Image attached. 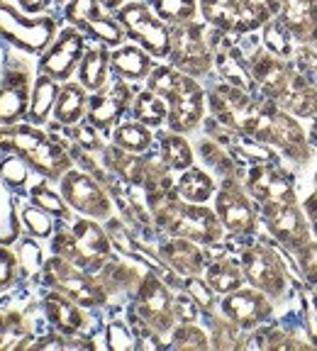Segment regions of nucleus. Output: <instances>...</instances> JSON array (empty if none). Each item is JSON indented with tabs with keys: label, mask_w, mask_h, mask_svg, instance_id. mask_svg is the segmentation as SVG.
Returning a JSON list of instances; mask_svg holds the SVG:
<instances>
[{
	"label": "nucleus",
	"mask_w": 317,
	"mask_h": 351,
	"mask_svg": "<svg viewBox=\"0 0 317 351\" xmlns=\"http://www.w3.org/2000/svg\"><path fill=\"white\" fill-rule=\"evenodd\" d=\"M0 152L20 154L37 173L59 181L71 169V152L56 134H44L37 125H0Z\"/></svg>",
	"instance_id": "f257e3e1"
},
{
	"label": "nucleus",
	"mask_w": 317,
	"mask_h": 351,
	"mask_svg": "<svg viewBox=\"0 0 317 351\" xmlns=\"http://www.w3.org/2000/svg\"><path fill=\"white\" fill-rule=\"evenodd\" d=\"M51 249L56 256L71 261L73 266L98 274L113 256V241L108 230L98 225V219L81 217L71 227H64L51 239Z\"/></svg>",
	"instance_id": "f03ea898"
},
{
	"label": "nucleus",
	"mask_w": 317,
	"mask_h": 351,
	"mask_svg": "<svg viewBox=\"0 0 317 351\" xmlns=\"http://www.w3.org/2000/svg\"><path fill=\"white\" fill-rule=\"evenodd\" d=\"M154 222L158 230L171 237H183L196 244H218L224 237V227L218 213L202 203H186L180 197H171L154 210Z\"/></svg>",
	"instance_id": "7ed1b4c3"
},
{
	"label": "nucleus",
	"mask_w": 317,
	"mask_h": 351,
	"mask_svg": "<svg viewBox=\"0 0 317 351\" xmlns=\"http://www.w3.org/2000/svg\"><path fill=\"white\" fill-rule=\"evenodd\" d=\"M254 139L281 149L293 161L310 159V144H307L305 130L301 127L298 117L290 115L288 110H283L279 103H274V100L268 98L266 105H263L261 120H259Z\"/></svg>",
	"instance_id": "20e7f679"
},
{
	"label": "nucleus",
	"mask_w": 317,
	"mask_h": 351,
	"mask_svg": "<svg viewBox=\"0 0 317 351\" xmlns=\"http://www.w3.org/2000/svg\"><path fill=\"white\" fill-rule=\"evenodd\" d=\"M171 66L193 78H202L213 71L215 54L210 44L208 29L200 22L191 20L171 27Z\"/></svg>",
	"instance_id": "39448f33"
},
{
	"label": "nucleus",
	"mask_w": 317,
	"mask_h": 351,
	"mask_svg": "<svg viewBox=\"0 0 317 351\" xmlns=\"http://www.w3.org/2000/svg\"><path fill=\"white\" fill-rule=\"evenodd\" d=\"M117 22L130 39L147 49L154 59H164L171 51V25H166L156 12L149 10L144 0H130L115 10Z\"/></svg>",
	"instance_id": "423d86ee"
},
{
	"label": "nucleus",
	"mask_w": 317,
	"mask_h": 351,
	"mask_svg": "<svg viewBox=\"0 0 317 351\" xmlns=\"http://www.w3.org/2000/svg\"><path fill=\"white\" fill-rule=\"evenodd\" d=\"M44 283L49 285L51 291L64 293L66 298H71L83 307L105 305L110 295L98 276H91L88 271L78 269L71 261H66L56 254L49 261H44Z\"/></svg>",
	"instance_id": "0eeeda50"
},
{
	"label": "nucleus",
	"mask_w": 317,
	"mask_h": 351,
	"mask_svg": "<svg viewBox=\"0 0 317 351\" xmlns=\"http://www.w3.org/2000/svg\"><path fill=\"white\" fill-rule=\"evenodd\" d=\"M242 271L244 280L257 291L266 293L268 298H283L288 288V269L279 252L268 247V244H252V247L242 249Z\"/></svg>",
	"instance_id": "6e6552de"
},
{
	"label": "nucleus",
	"mask_w": 317,
	"mask_h": 351,
	"mask_svg": "<svg viewBox=\"0 0 317 351\" xmlns=\"http://www.w3.org/2000/svg\"><path fill=\"white\" fill-rule=\"evenodd\" d=\"M174 298L171 285L156 271L149 269L134 291V315L142 317L152 329H156L158 335L171 332L176 324Z\"/></svg>",
	"instance_id": "1a4fd4ad"
},
{
	"label": "nucleus",
	"mask_w": 317,
	"mask_h": 351,
	"mask_svg": "<svg viewBox=\"0 0 317 351\" xmlns=\"http://www.w3.org/2000/svg\"><path fill=\"white\" fill-rule=\"evenodd\" d=\"M61 195L83 217L91 219H110L113 217V200L110 191L103 183L91 176L88 171H73L69 169L61 176Z\"/></svg>",
	"instance_id": "9d476101"
},
{
	"label": "nucleus",
	"mask_w": 317,
	"mask_h": 351,
	"mask_svg": "<svg viewBox=\"0 0 317 351\" xmlns=\"http://www.w3.org/2000/svg\"><path fill=\"white\" fill-rule=\"evenodd\" d=\"M0 37L30 54H39L54 42L56 20L54 17H25L12 5L0 0Z\"/></svg>",
	"instance_id": "9b49d317"
},
{
	"label": "nucleus",
	"mask_w": 317,
	"mask_h": 351,
	"mask_svg": "<svg viewBox=\"0 0 317 351\" xmlns=\"http://www.w3.org/2000/svg\"><path fill=\"white\" fill-rule=\"evenodd\" d=\"M261 219L266 230L281 241L288 252H301L310 241V225H307L305 210L296 200H279V203H261Z\"/></svg>",
	"instance_id": "f8f14e48"
},
{
	"label": "nucleus",
	"mask_w": 317,
	"mask_h": 351,
	"mask_svg": "<svg viewBox=\"0 0 317 351\" xmlns=\"http://www.w3.org/2000/svg\"><path fill=\"white\" fill-rule=\"evenodd\" d=\"M215 210L222 222V227L232 237H254L257 234V208H254L252 197L242 188L239 178H224L215 195Z\"/></svg>",
	"instance_id": "ddd939ff"
},
{
	"label": "nucleus",
	"mask_w": 317,
	"mask_h": 351,
	"mask_svg": "<svg viewBox=\"0 0 317 351\" xmlns=\"http://www.w3.org/2000/svg\"><path fill=\"white\" fill-rule=\"evenodd\" d=\"M166 103H169V130L186 134V132H193L202 122V115H205V90L198 83V78L180 71L178 81H176Z\"/></svg>",
	"instance_id": "4468645a"
},
{
	"label": "nucleus",
	"mask_w": 317,
	"mask_h": 351,
	"mask_svg": "<svg viewBox=\"0 0 317 351\" xmlns=\"http://www.w3.org/2000/svg\"><path fill=\"white\" fill-rule=\"evenodd\" d=\"M246 64H249V73H252L254 83H257L259 95L279 103L288 86L296 78V66L293 61L281 59V56L271 54L268 49L259 47L252 54H246Z\"/></svg>",
	"instance_id": "2eb2a0df"
},
{
	"label": "nucleus",
	"mask_w": 317,
	"mask_h": 351,
	"mask_svg": "<svg viewBox=\"0 0 317 351\" xmlns=\"http://www.w3.org/2000/svg\"><path fill=\"white\" fill-rule=\"evenodd\" d=\"M83 51H86V32H81L78 27H66L44 49L42 59H39V73L56 78L59 83L69 81L81 64Z\"/></svg>",
	"instance_id": "dca6fc26"
},
{
	"label": "nucleus",
	"mask_w": 317,
	"mask_h": 351,
	"mask_svg": "<svg viewBox=\"0 0 317 351\" xmlns=\"http://www.w3.org/2000/svg\"><path fill=\"white\" fill-rule=\"evenodd\" d=\"M246 193L261 203H279V200H296V183L288 171L276 166L274 161L252 164L244 176Z\"/></svg>",
	"instance_id": "f3484780"
},
{
	"label": "nucleus",
	"mask_w": 317,
	"mask_h": 351,
	"mask_svg": "<svg viewBox=\"0 0 317 351\" xmlns=\"http://www.w3.org/2000/svg\"><path fill=\"white\" fill-rule=\"evenodd\" d=\"M220 310H222L224 317L237 322L244 332L261 327L274 315V305H271L268 295L257 291V288H237V291L222 295Z\"/></svg>",
	"instance_id": "a211bd4d"
},
{
	"label": "nucleus",
	"mask_w": 317,
	"mask_h": 351,
	"mask_svg": "<svg viewBox=\"0 0 317 351\" xmlns=\"http://www.w3.org/2000/svg\"><path fill=\"white\" fill-rule=\"evenodd\" d=\"M132 100H134V93L125 78L115 81L113 86L100 88L98 93L88 100V122L98 127L100 132H110V127H115L120 117L132 108Z\"/></svg>",
	"instance_id": "6ab92c4d"
},
{
	"label": "nucleus",
	"mask_w": 317,
	"mask_h": 351,
	"mask_svg": "<svg viewBox=\"0 0 317 351\" xmlns=\"http://www.w3.org/2000/svg\"><path fill=\"white\" fill-rule=\"evenodd\" d=\"M30 95V69L22 64L8 66L0 81V125H17L20 120H27Z\"/></svg>",
	"instance_id": "aec40b11"
},
{
	"label": "nucleus",
	"mask_w": 317,
	"mask_h": 351,
	"mask_svg": "<svg viewBox=\"0 0 317 351\" xmlns=\"http://www.w3.org/2000/svg\"><path fill=\"white\" fill-rule=\"evenodd\" d=\"M158 258H161L171 271H176L180 278L200 276L202 271H205V266H208V258L198 249L196 241L183 239V237H171L169 241H164L161 249H158Z\"/></svg>",
	"instance_id": "412c9836"
},
{
	"label": "nucleus",
	"mask_w": 317,
	"mask_h": 351,
	"mask_svg": "<svg viewBox=\"0 0 317 351\" xmlns=\"http://www.w3.org/2000/svg\"><path fill=\"white\" fill-rule=\"evenodd\" d=\"M44 315L56 327V332H61L66 337L83 335V329L88 327V317L83 313V305H78L76 300L66 298L59 291H51L44 295Z\"/></svg>",
	"instance_id": "4be33fe9"
},
{
	"label": "nucleus",
	"mask_w": 317,
	"mask_h": 351,
	"mask_svg": "<svg viewBox=\"0 0 317 351\" xmlns=\"http://www.w3.org/2000/svg\"><path fill=\"white\" fill-rule=\"evenodd\" d=\"M279 17L296 42L317 44V0H281Z\"/></svg>",
	"instance_id": "5701e85b"
},
{
	"label": "nucleus",
	"mask_w": 317,
	"mask_h": 351,
	"mask_svg": "<svg viewBox=\"0 0 317 351\" xmlns=\"http://www.w3.org/2000/svg\"><path fill=\"white\" fill-rule=\"evenodd\" d=\"M103 164L120 181L132 183V186H144L149 169L147 156H134V152H127V149H120L117 144H113V147L103 149Z\"/></svg>",
	"instance_id": "b1692460"
},
{
	"label": "nucleus",
	"mask_w": 317,
	"mask_h": 351,
	"mask_svg": "<svg viewBox=\"0 0 317 351\" xmlns=\"http://www.w3.org/2000/svg\"><path fill=\"white\" fill-rule=\"evenodd\" d=\"M110 66L125 81H144L152 73L154 61L152 54L142 49L139 44L137 47L134 44H120V47H115V51H110Z\"/></svg>",
	"instance_id": "393cba45"
},
{
	"label": "nucleus",
	"mask_w": 317,
	"mask_h": 351,
	"mask_svg": "<svg viewBox=\"0 0 317 351\" xmlns=\"http://www.w3.org/2000/svg\"><path fill=\"white\" fill-rule=\"evenodd\" d=\"M110 51L105 44L100 47H91L83 51V59L78 64V83L91 93H98L100 88H105L110 76Z\"/></svg>",
	"instance_id": "a878e982"
},
{
	"label": "nucleus",
	"mask_w": 317,
	"mask_h": 351,
	"mask_svg": "<svg viewBox=\"0 0 317 351\" xmlns=\"http://www.w3.org/2000/svg\"><path fill=\"white\" fill-rule=\"evenodd\" d=\"M88 90L81 83H69L64 81L59 90V98L54 105V120L64 127H73L83 120V115L88 112Z\"/></svg>",
	"instance_id": "bb28decb"
},
{
	"label": "nucleus",
	"mask_w": 317,
	"mask_h": 351,
	"mask_svg": "<svg viewBox=\"0 0 317 351\" xmlns=\"http://www.w3.org/2000/svg\"><path fill=\"white\" fill-rule=\"evenodd\" d=\"M279 105L296 117H317V86L307 76L296 73Z\"/></svg>",
	"instance_id": "cd10ccee"
},
{
	"label": "nucleus",
	"mask_w": 317,
	"mask_h": 351,
	"mask_svg": "<svg viewBox=\"0 0 317 351\" xmlns=\"http://www.w3.org/2000/svg\"><path fill=\"white\" fill-rule=\"evenodd\" d=\"M59 81L51 76H44L39 73V78L32 86V95H30V110H27V120L32 125H44L49 120L51 110L56 105V98H59Z\"/></svg>",
	"instance_id": "c85d7f7f"
},
{
	"label": "nucleus",
	"mask_w": 317,
	"mask_h": 351,
	"mask_svg": "<svg viewBox=\"0 0 317 351\" xmlns=\"http://www.w3.org/2000/svg\"><path fill=\"white\" fill-rule=\"evenodd\" d=\"M205 280L213 285V291L218 295H227V293L237 291L244 285V271H242V263L232 261L227 256H218L205 266Z\"/></svg>",
	"instance_id": "c756f323"
},
{
	"label": "nucleus",
	"mask_w": 317,
	"mask_h": 351,
	"mask_svg": "<svg viewBox=\"0 0 317 351\" xmlns=\"http://www.w3.org/2000/svg\"><path fill=\"white\" fill-rule=\"evenodd\" d=\"M176 195L186 203H208L215 195V181L208 171L202 169H186L180 173L178 183H176Z\"/></svg>",
	"instance_id": "7c9ffc66"
},
{
	"label": "nucleus",
	"mask_w": 317,
	"mask_h": 351,
	"mask_svg": "<svg viewBox=\"0 0 317 351\" xmlns=\"http://www.w3.org/2000/svg\"><path fill=\"white\" fill-rule=\"evenodd\" d=\"M158 159L169 171H186L193 166V149L178 132L169 130L158 137Z\"/></svg>",
	"instance_id": "2f4dec72"
},
{
	"label": "nucleus",
	"mask_w": 317,
	"mask_h": 351,
	"mask_svg": "<svg viewBox=\"0 0 317 351\" xmlns=\"http://www.w3.org/2000/svg\"><path fill=\"white\" fill-rule=\"evenodd\" d=\"M198 149H200V156L205 159V164L213 171H218L220 176H224V178H239L242 176L239 159H237L227 147H222L218 139H213V137L200 139Z\"/></svg>",
	"instance_id": "473e14b6"
},
{
	"label": "nucleus",
	"mask_w": 317,
	"mask_h": 351,
	"mask_svg": "<svg viewBox=\"0 0 317 351\" xmlns=\"http://www.w3.org/2000/svg\"><path fill=\"white\" fill-rule=\"evenodd\" d=\"M132 115L147 127H161L164 122H169V103L166 98L147 88L132 100Z\"/></svg>",
	"instance_id": "72a5a7b5"
},
{
	"label": "nucleus",
	"mask_w": 317,
	"mask_h": 351,
	"mask_svg": "<svg viewBox=\"0 0 317 351\" xmlns=\"http://www.w3.org/2000/svg\"><path fill=\"white\" fill-rule=\"evenodd\" d=\"M293 42H296V37L281 22L279 15L271 17L261 27V47L271 51V54L281 56V59H288V61L293 59V54H296V44Z\"/></svg>",
	"instance_id": "f704fd0d"
},
{
	"label": "nucleus",
	"mask_w": 317,
	"mask_h": 351,
	"mask_svg": "<svg viewBox=\"0 0 317 351\" xmlns=\"http://www.w3.org/2000/svg\"><path fill=\"white\" fill-rule=\"evenodd\" d=\"M208 322H210V346L215 349H242L246 346V335L244 329L239 327L237 322H232L230 317H224V315H208Z\"/></svg>",
	"instance_id": "c9c22d12"
},
{
	"label": "nucleus",
	"mask_w": 317,
	"mask_h": 351,
	"mask_svg": "<svg viewBox=\"0 0 317 351\" xmlns=\"http://www.w3.org/2000/svg\"><path fill=\"white\" fill-rule=\"evenodd\" d=\"M205 25L222 32H235L237 10H239V0H198Z\"/></svg>",
	"instance_id": "e433bc0d"
},
{
	"label": "nucleus",
	"mask_w": 317,
	"mask_h": 351,
	"mask_svg": "<svg viewBox=\"0 0 317 351\" xmlns=\"http://www.w3.org/2000/svg\"><path fill=\"white\" fill-rule=\"evenodd\" d=\"M98 274H100L98 276L100 283L105 285L108 293H127V291L134 293L139 280H142V276L137 271L130 269L127 263H117V261H108Z\"/></svg>",
	"instance_id": "4c0bfd02"
},
{
	"label": "nucleus",
	"mask_w": 317,
	"mask_h": 351,
	"mask_svg": "<svg viewBox=\"0 0 317 351\" xmlns=\"http://www.w3.org/2000/svg\"><path fill=\"white\" fill-rule=\"evenodd\" d=\"M154 142V134H152V127L142 125L139 120L134 122H122V125L115 127L113 132V144H117L120 149H127V152H134V154H142L152 147Z\"/></svg>",
	"instance_id": "58836bf2"
},
{
	"label": "nucleus",
	"mask_w": 317,
	"mask_h": 351,
	"mask_svg": "<svg viewBox=\"0 0 317 351\" xmlns=\"http://www.w3.org/2000/svg\"><path fill=\"white\" fill-rule=\"evenodd\" d=\"M152 3H154V12L166 25H171V27L196 20L198 15V0H152Z\"/></svg>",
	"instance_id": "ea45409f"
},
{
	"label": "nucleus",
	"mask_w": 317,
	"mask_h": 351,
	"mask_svg": "<svg viewBox=\"0 0 317 351\" xmlns=\"http://www.w3.org/2000/svg\"><path fill=\"white\" fill-rule=\"evenodd\" d=\"M103 15V3L100 0H69L64 8V17L71 27L83 29L91 25L93 20Z\"/></svg>",
	"instance_id": "a19ab883"
},
{
	"label": "nucleus",
	"mask_w": 317,
	"mask_h": 351,
	"mask_svg": "<svg viewBox=\"0 0 317 351\" xmlns=\"http://www.w3.org/2000/svg\"><path fill=\"white\" fill-rule=\"evenodd\" d=\"M83 32H86L88 37H93L95 42L105 44V47H120V44L125 42V29H122V25L117 22V17L100 15L98 20L91 22Z\"/></svg>",
	"instance_id": "79ce46f5"
},
{
	"label": "nucleus",
	"mask_w": 317,
	"mask_h": 351,
	"mask_svg": "<svg viewBox=\"0 0 317 351\" xmlns=\"http://www.w3.org/2000/svg\"><path fill=\"white\" fill-rule=\"evenodd\" d=\"M30 197H32V203L37 205V208L47 210V213L54 215V217L69 219V203L64 200V195L54 193L47 183H37V186H32Z\"/></svg>",
	"instance_id": "37998d69"
},
{
	"label": "nucleus",
	"mask_w": 317,
	"mask_h": 351,
	"mask_svg": "<svg viewBox=\"0 0 317 351\" xmlns=\"http://www.w3.org/2000/svg\"><path fill=\"white\" fill-rule=\"evenodd\" d=\"M171 346L174 349H208L210 339L196 322H178V327L171 329Z\"/></svg>",
	"instance_id": "c03bdc74"
},
{
	"label": "nucleus",
	"mask_w": 317,
	"mask_h": 351,
	"mask_svg": "<svg viewBox=\"0 0 317 351\" xmlns=\"http://www.w3.org/2000/svg\"><path fill=\"white\" fill-rule=\"evenodd\" d=\"M20 217H22V225L27 227L30 234L37 237V239H47V237H51V232H54V215L37 208L34 203L27 205V208H22Z\"/></svg>",
	"instance_id": "a18cd8bd"
},
{
	"label": "nucleus",
	"mask_w": 317,
	"mask_h": 351,
	"mask_svg": "<svg viewBox=\"0 0 317 351\" xmlns=\"http://www.w3.org/2000/svg\"><path fill=\"white\" fill-rule=\"evenodd\" d=\"M183 291L198 302L202 313L213 315L215 305H218V293L213 291V285L208 280H202L200 276H188V278H183Z\"/></svg>",
	"instance_id": "49530a36"
},
{
	"label": "nucleus",
	"mask_w": 317,
	"mask_h": 351,
	"mask_svg": "<svg viewBox=\"0 0 317 351\" xmlns=\"http://www.w3.org/2000/svg\"><path fill=\"white\" fill-rule=\"evenodd\" d=\"M30 169H32V166L22 159L20 154L8 152L5 159L0 161V181L8 183V186H12V188H20V186H25V183H27Z\"/></svg>",
	"instance_id": "de8ad7c7"
},
{
	"label": "nucleus",
	"mask_w": 317,
	"mask_h": 351,
	"mask_svg": "<svg viewBox=\"0 0 317 351\" xmlns=\"http://www.w3.org/2000/svg\"><path fill=\"white\" fill-rule=\"evenodd\" d=\"M69 130H71L73 142L81 149H86V152H103L105 149L103 139H100V134H98L100 130L95 125H91V122H78V125L69 127Z\"/></svg>",
	"instance_id": "09e8293b"
},
{
	"label": "nucleus",
	"mask_w": 317,
	"mask_h": 351,
	"mask_svg": "<svg viewBox=\"0 0 317 351\" xmlns=\"http://www.w3.org/2000/svg\"><path fill=\"white\" fill-rule=\"evenodd\" d=\"M105 341H108L110 349L115 351H127V349H137V337L130 327H125L122 322H110L105 329Z\"/></svg>",
	"instance_id": "8fccbe9b"
},
{
	"label": "nucleus",
	"mask_w": 317,
	"mask_h": 351,
	"mask_svg": "<svg viewBox=\"0 0 317 351\" xmlns=\"http://www.w3.org/2000/svg\"><path fill=\"white\" fill-rule=\"evenodd\" d=\"M17 276H20V258H17L8 247L0 244V291L12 288Z\"/></svg>",
	"instance_id": "3c124183"
},
{
	"label": "nucleus",
	"mask_w": 317,
	"mask_h": 351,
	"mask_svg": "<svg viewBox=\"0 0 317 351\" xmlns=\"http://www.w3.org/2000/svg\"><path fill=\"white\" fill-rule=\"evenodd\" d=\"M20 269H22V276H34L39 269H44L42 252H39V247L34 244L32 239L22 241V247H20Z\"/></svg>",
	"instance_id": "603ef678"
},
{
	"label": "nucleus",
	"mask_w": 317,
	"mask_h": 351,
	"mask_svg": "<svg viewBox=\"0 0 317 351\" xmlns=\"http://www.w3.org/2000/svg\"><path fill=\"white\" fill-rule=\"evenodd\" d=\"M298 266H301V274L307 283L317 285V244L315 241H307L301 252H296Z\"/></svg>",
	"instance_id": "864d4df0"
},
{
	"label": "nucleus",
	"mask_w": 317,
	"mask_h": 351,
	"mask_svg": "<svg viewBox=\"0 0 317 351\" xmlns=\"http://www.w3.org/2000/svg\"><path fill=\"white\" fill-rule=\"evenodd\" d=\"M174 313H176V322H196L200 307L193 300L188 293H180L174 298Z\"/></svg>",
	"instance_id": "5fc2aeb1"
},
{
	"label": "nucleus",
	"mask_w": 317,
	"mask_h": 351,
	"mask_svg": "<svg viewBox=\"0 0 317 351\" xmlns=\"http://www.w3.org/2000/svg\"><path fill=\"white\" fill-rule=\"evenodd\" d=\"M305 217H307V225H310V232L317 237V193H312L305 200Z\"/></svg>",
	"instance_id": "6e6d98bb"
},
{
	"label": "nucleus",
	"mask_w": 317,
	"mask_h": 351,
	"mask_svg": "<svg viewBox=\"0 0 317 351\" xmlns=\"http://www.w3.org/2000/svg\"><path fill=\"white\" fill-rule=\"evenodd\" d=\"M20 3V8L25 12H30V15H37V12H44V8H47V3L49 0H17Z\"/></svg>",
	"instance_id": "4d7b16f0"
},
{
	"label": "nucleus",
	"mask_w": 317,
	"mask_h": 351,
	"mask_svg": "<svg viewBox=\"0 0 317 351\" xmlns=\"http://www.w3.org/2000/svg\"><path fill=\"white\" fill-rule=\"evenodd\" d=\"M103 3L105 10H117V8H122L127 3V0H100Z\"/></svg>",
	"instance_id": "13d9d810"
},
{
	"label": "nucleus",
	"mask_w": 317,
	"mask_h": 351,
	"mask_svg": "<svg viewBox=\"0 0 317 351\" xmlns=\"http://www.w3.org/2000/svg\"><path fill=\"white\" fill-rule=\"evenodd\" d=\"M0 349H5V315H0Z\"/></svg>",
	"instance_id": "bf43d9fd"
},
{
	"label": "nucleus",
	"mask_w": 317,
	"mask_h": 351,
	"mask_svg": "<svg viewBox=\"0 0 317 351\" xmlns=\"http://www.w3.org/2000/svg\"><path fill=\"white\" fill-rule=\"evenodd\" d=\"M312 139H315V144H317V125H315V130H312Z\"/></svg>",
	"instance_id": "052dcab7"
},
{
	"label": "nucleus",
	"mask_w": 317,
	"mask_h": 351,
	"mask_svg": "<svg viewBox=\"0 0 317 351\" xmlns=\"http://www.w3.org/2000/svg\"><path fill=\"white\" fill-rule=\"evenodd\" d=\"M310 81H312V83H315V86H317V71H315V76H312Z\"/></svg>",
	"instance_id": "680f3d73"
},
{
	"label": "nucleus",
	"mask_w": 317,
	"mask_h": 351,
	"mask_svg": "<svg viewBox=\"0 0 317 351\" xmlns=\"http://www.w3.org/2000/svg\"><path fill=\"white\" fill-rule=\"evenodd\" d=\"M51 3H69V0H51Z\"/></svg>",
	"instance_id": "e2e57ef3"
},
{
	"label": "nucleus",
	"mask_w": 317,
	"mask_h": 351,
	"mask_svg": "<svg viewBox=\"0 0 317 351\" xmlns=\"http://www.w3.org/2000/svg\"><path fill=\"white\" fill-rule=\"evenodd\" d=\"M315 313H317V295H315Z\"/></svg>",
	"instance_id": "0e129e2a"
}]
</instances>
